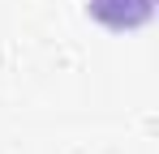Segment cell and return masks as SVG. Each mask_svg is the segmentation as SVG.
<instances>
[{
	"mask_svg": "<svg viewBox=\"0 0 159 154\" xmlns=\"http://www.w3.org/2000/svg\"><path fill=\"white\" fill-rule=\"evenodd\" d=\"M90 13L112 30H133L151 17V0H90Z\"/></svg>",
	"mask_w": 159,
	"mask_h": 154,
	"instance_id": "obj_1",
	"label": "cell"
}]
</instances>
